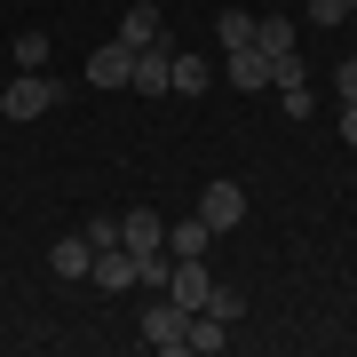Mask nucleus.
Wrapping results in <instances>:
<instances>
[{
    "mask_svg": "<svg viewBox=\"0 0 357 357\" xmlns=\"http://www.w3.org/2000/svg\"><path fill=\"white\" fill-rule=\"evenodd\" d=\"M48 103H56V79L24 72V79H8V88H0V119H40Z\"/></svg>",
    "mask_w": 357,
    "mask_h": 357,
    "instance_id": "obj_1",
    "label": "nucleus"
},
{
    "mask_svg": "<svg viewBox=\"0 0 357 357\" xmlns=\"http://www.w3.org/2000/svg\"><path fill=\"white\" fill-rule=\"evenodd\" d=\"M215 40H222V56L230 48H255V16H246V8H222L215 16Z\"/></svg>",
    "mask_w": 357,
    "mask_h": 357,
    "instance_id": "obj_15",
    "label": "nucleus"
},
{
    "mask_svg": "<svg viewBox=\"0 0 357 357\" xmlns=\"http://www.w3.org/2000/svg\"><path fill=\"white\" fill-rule=\"evenodd\" d=\"M183 349H199V357L230 349V318H222V310H191V333H183Z\"/></svg>",
    "mask_w": 357,
    "mask_h": 357,
    "instance_id": "obj_9",
    "label": "nucleus"
},
{
    "mask_svg": "<svg viewBox=\"0 0 357 357\" xmlns=\"http://www.w3.org/2000/svg\"><path fill=\"white\" fill-rule=\"evenodd\" d=\"M16 64H24V72L48 64V32H16Z\"/></svg>",
    "mask_w": 357,
    "mask_h": 357,
    "instance_id": "obj_17",
    "label": "nucleus"
},
{
    "mask_svg": "<svg viewBox=\"0 0 357 357\" xmlns=\"http://www.w3.org/2000/svg\"><path fill=\"white\" fill-rule=\"evenodd\" d=\"M255 48L262 56H294V24L286 16H255Z\"/></svg>",
    "mask_w": 357,
    "mask_h": 357,
    "instance_id": "obj_16",
    "label": "nucleus"
},
{
    "mask_svg": "<svg viewBox=\"0 0 357 357\" xmlns=\"http://www.w3.org/2000/svg\"><path fill=\"white\" fill-rule=\"evenodd\" d=\"M167 64H175V48H167V40L135 48V64H128V88H135V96H167Z\"/></svg>",
    "mask_w": 357,
    "mask_h": 357,
    "instance_id": "obj_4",
    "label": "nucleus"
},
{
    "mask_svg": "<svg viewBox=\"0 0 357 357\" xmlns=\"http://www.w3.org/2000/svg\"><path fill=\"white\" fill-rule=\"evenodd\" d=\"M206 246H215V222H206V215H183V222H167V255H175V262L206 255Z\"/></svg>",
    "mask_w": 357,
    "mask_h": 357,
    "instance_id": "obj_8",
    "label": "nucleus"
},
{
    "mask_svg": "<svg viewBox=\"0 0 357 357\" xmlns=\"http://www.w3.org/2000/svg\"><path fill=\"white\" fill-rule=\"evenodd\" d=\"M167 302L175 310H206L215 302V278H206V262L191 255V262H175V278H167Z\"/></svg>",
    "mask_w": 357,
    "mask_h": 357,
    "instance_id": "obj_3",
    "label": "nucleus"
},
{
    "mask_svg": "<svg viewBox=\"0 0 357 357\" xmlns=\"http://www.w3.org/2000/svg\"><path fill=\"white\" fill-rule=\"evenodd\" d=\"M48 270H56V278H88V270H96V246H88V230H72V238H56Z\"/></svg>",
    "mask_w": 357,
    "mask_h": 357,
    "instance_id": "obj_10",
    "label": "nucleus"
},
{
    "mask_svg": "<svg viewBox=\"0 0 357 357\" xmlns=\"http://www.w3.org/2000/svg\"><path fill=\"white\" fill-rule=\"evenodd\" d=\"M310 16L318 24H349V0H310Z\"/></svg>",
    "mask_w": 357,
    "mask_h": 357,
    "instance_id": "obj_19",
    "label": "nucleus"
},
{
    "mask_svg": "<svg viewBox=\"0 0 357 357\" xmlns=\"http://www.w3.org/2000/svg\"><path fill=\"white\" fill-rule=\"evenodd\" d=\"M88 278H96L103 294H128V286H135V255H128V246H103V255H96V270H88Z\"/></svg>",
    "mask_w": 357,
    "mask_h": 357,
    "instance_id": "obj_12",
    "label": "nucleus"
},
{
    "mask_svg": "<svg viewBox=\"0 0 357 357\" xmlns=\"http://www.w3.org/2000/svg\"><path fill=\"white\" fill-rule=\"evenodd\" d=\"M349 24H357V0H349Z\"/></svg>",
    "mask_w": 357,
    "mask_h": 357,
    "instance_id": "obj_22",
    "label": "nucleus"
},
{
    "mask_svg": "<svg viewBox=\"0 0 357 357\" xmlns=\"http://www.w3.org/2000/svg\"><path fill=\"white\" fill-rule=\"evenodd\" d=\"M167 88H175V96H206V88H215V72L199 64V48H175V64H167Z\"/></svg>",
    "mask_w": 357,
    "mask_h": 357,
    "instance_id": "obj_13",
    "label": "nucleus"
},
{
    "mask_svg": "<svg viewBox=\"0 0 357 357\" xmlns=\"http://www.w3.org/2000/svg\"><path fill=\"white\" fill-rule=\"evenodd\" d=\"M342 135H349V143H357V103H342Z\"/></svg>",
    "mask_w": 357,
    "mask_h": 357,
    "instance_id": "obj_21",
    "label": "nucleus"
},
{
    "mask_svg": "<svg viewBox=\"0 0 357 357\" xmlns=\"http://www.w3.org/2000/svg\"><path fill=\"white\" fill-rule=\"evenodd\" d=\"M199 215L206 222H215V230H238V215H246V191H238V183H206V191H199Z\"/></svg>",
    "mask_w": 357,
    "mask_h": 357,
    "instance_id": "obj_6",
    "label": "nucleus"
},
{
    "mask_svg": "<svg viewBox=\"0 0 357 357\" xmlns=\"http://www.w3.org/2000/svg\"><path fill=\"white\" fill-rule=\"evenodd\" d=\"M333 88H342V103H357V56H349L342 72H333Z\"/></svg>",
    "mask_w": 357,
    "mask_h": 357,
    "instance_id": "obj_20",
    "label": "nucleus"
},
{
    "mask_svg": "<svg viewBox=\"0 0 357 357\" xmlns=\"http://www.w3.org/2000/svg\"><path fill=\"white\" fill-rule=\"evenodd\" d=\"M119 246H128V255H159V246H167V222L151 215V206H128V215H119Z\"/></svg>",
    "mask_w": 357,
    "mask_h": 357,
    "instance_id": "obj_5",
    "label": "nucleus"
},
{
    "mask_svg": "<svg viewBox=\"0 0 357 357\" xmlns=\"http://www.w3.org/2000/svg\"><path fill=\"white\" fill-rule=\"evenodd\" d=\"M88 246H96V255H103V246H119V215H96V222H88Z\"/></svg>",
    "mask_w": 357,
    "mask_h": 357,
    "instance_id": "obj_18",
    "label": "nucleus"
},
{
    "mask_svg": "<svg viewBox=\"0 0 357 357\" xmlns=\"http://www.w3.org/2000/svg\"><path fill=\"white\" fill-rule=\"evenodd\" d=\"M183 333H191V310H175L159 294V302L143 310V342H151V349H183Z\"/></svg>",
    "mask_w": 357,
    "mask_h": 357,
    "instance_id": "obj_2",
    "label": "nucleus"
},
{
    "mask_svg": "<svg viewBox=\"0 0 357 357\" xmlns=\"http://www.w3.org/2000/svg\"><path fill=\"white\" fill-rule=\"evenodd\" d=\"M119 40H128V48H151V40H159V8H151V0L119 16Z\"/></svg>",
    "mask_w": 357,
    "mask_h": 357,
    "instance_id": "obj_14",
    "label": "nucleus"
},
{
    "mask_svg": "<svg viewBox=\"0 0 357 357\" xmlns=\"http://www.w3.org/2000/svg\"><path fill=\"white\" fill-rule=\"evenodd\" d=\"M128 64H135L128 40H103V48L88 56V88H128Z\"/></svg>",
    "mask_w": 357,
    "mask_h": 357,
    "instance_id": "obj_7",
    "label": "nucleus"
},
{
    "mask_svg": "<svg viewBox=\"0 0 357 357\" xmlns=\"http://www.w3.org/2000/svg\"><path fill=\"white\" fill-rule=\"evenodd\" d=\"M222 79H230V88H246V96H255V88H270V56H262V48H230Z\"/></svg>",
    "mask_w": 357,
    "mask_h": 357,
    "instance_id": "obj_11",
    "label": "nucleus"
}]
</instances>
